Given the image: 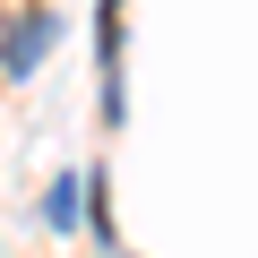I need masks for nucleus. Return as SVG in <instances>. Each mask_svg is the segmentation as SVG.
I'll use <instances>...</instances> for the list:
<instances>
[{"instance_id": "2", "label": "nucleus", "mask_w": 258, "mask_h": 258, "mask_svg": "<svg viewBox=\"0 0 258 258\" xmlns=\"http://www.w3.org/2000/svg\"><path fill=\"white\" fill-rule=\"evenodd\" d=\"M43 215H52V224H78V181H60V189L43 198Z\"/></svg>"}, {"instance_id": "1", "label": "nucleus", "mask_w": 258, "mask_h": 258, "mask_svg": "<svg viewBox=\"0 0 258 258\" xmlns=\"http://www.w3.org/2000/svg\"><path fill=\"white\" fill-rule=\"evenodd\" d=\"M52 35H60V18H52V9H26V18L9 26V43H0V69H9V78H35L43 52H52Z\"/></svg>"}]
</instances>
